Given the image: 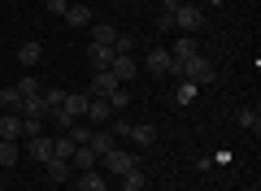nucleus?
I'll list each match as a JSON object with an SVG mask.
<instances>
[{
	"label": "nucleus",
	"mask_w": 261,
	"mask_h": 191,
	"mask_svg": "<svg viewBox=\"0 0 261 191\" xmlns=\"http://www.w3.org/2000/svg\"><path fill=\"white\" fill-rule=\"evenodd\" d=\"M174 74H178L183 83H192V87H205V83L218 78V65L209 61L205 52H196L192 61H174Z\"/></svg>",
	"instance_id": "obj_1"
},
{
	"label": "nucleus",
	"mask_w": 261,
	"mask_h": 191,
	"mask_svg": "<svg viewBox=\"0 0 261 191\" xmlns=\"http://www.w3.org/2000/svg\"><path fill=\"white\" fill-rule=\"evenodd\" d=\"M205 22V13H200V5H192V0H178L174 5V26L183 31V35H192L196 26Z\"/></svg>",
	"instance_id": "obj_2"
},
{
	"label": "nucleus",
	"mask_w": 261,
	"mask_h": 191,
	"mask_svg": "<svg viewBox=\"0 0 261 191\" xmlns=\"http://www.w3.org/2000/svg\"><path fill=\"white\" fill-rule=\"evenodd\" d=\"M100 165H105V170H109V174H118V178H122V174H126V170H135V165H140V161H135V156H130V152H118V148H109V152L100 156Z\"/></svg>",
	"instance_id": "obj_3"
},
{
	"label": "nucleus",
	"mask_w": 261,
	"mask_h": 191,
	"mask_svg": "<svg viewBox=\"0 0 261 191\" xmlns=\"http://www.w3.org/2000/svg\"><path fill=\"white\" fill-rule=\"evenodd\" d=\"M135 70H140V65H135V57H122V52H113L109 74H113L118 83H130V78H135Z\"/></svg>",
	"instance_id": "obj_4"
},
{
	"label": "nucleus",
	"mask_w": 261,
	"mask_h": 191,
	"mask_svg": "<svg viewBox=\"0 0 261 191\" xmlns=\"http://www.w3.org/2000/svg\"><path fill=\"white\" fill-rule=\"evenodd\" d=\"M22 139V118L18 113H0V144H18Z\"/></svg>",
	"instance_id": "obj_5"
},
{
	"label": "nucleus",
	"mask_w": 261,
	"mask_h": 191,
	"mask_svg": "<svg viewBox=\"0 0 261 191\" xmlns=\"http://www.w3.org/2000/svg\"><path fill=\"white\" fill-rule=\"evenodd\" d=\"M118 87H122V83L113 78L109 70H96V78H92V96H100V100H109V96H113Z\"/></svg>",
	"instance_id": "obj_6"
},
{
	"label": "nucleus",
	"mask_w": 261,
	"mask_h": 191,
	"mask_svg": "<svg viewBox=\"0 0 261 191\" xmlns=\"http://www.w3.org/2000/svg\"><path fill=\"white\" fill-rule=\"evenodd\" d=\"M27 156L44 165L48 156H53V139H48V135H35V139H27Z\"/></svg>",
	"instance_id": "obj_7"
},
{
	"label": "nucleus",
	"mask_w": 261,
	"mask_h": 191,
	"mask_svg": "<svg viewBox=\"0 0 261 191\" xmlns=\"http://www.w3.org/2000/svg\"><path fill=\"white\" fill-rule=\"evenodd\" d=\"M18 118H48V104H44V91L39 96H27L18 104Z\"/></svg>",
	"instance_id": "obj_8"
},
{
	"label": "nucleus",
	"mask_w": 261,
	"mask_h": 191,
	"mask_svg": "<svg viewBox=\"0 0 261 191\" xmlns=\"http://www.w3.org/2000/svg\"><path fill=\"white\" fill-rule=\"evenodd\" d=\"M109 100H100V96H92V100H87V113H83V118L87 122H96V126H105V122H109Z\"/></svg>",
	"instance_id": "obj_9"
},
{
	"label": "nucleus",
	"mask_w": 261,
	"mask_h": 191,
	"mask_svg": "<svg viewBox=\"0 0 261 191\" xmlns=\"http://www.w3.org/2000/svg\"><path fill=\"white\" fill-rule=\"evenodd\" d=\"M148 70L152 74H174V57H170L166 48H152L148 52Z\"/></svg>",
	"instance_id": "obj_10"
},
{
	"label": "nucleus",
	"mask_w": 261,
	"mask_h": 191,
	"mask_svg": "<svg viewBox=\"0 0 261 191\" xmlns=\"http://www.w3.org/2000/svg\"><path fill=\"white\" fill-rule=\"evenodd\" d=\"M87 100H92V96H83V91H65V104H61V109L65 113H70V118H83V113H87Z\"/></svg>",
	"instance_id": "obj_11"
},
{
	"label": "nucleus",
	"mask_w": 261,
	"mask_h": 191,
	"mask_svg": "<svg viewBox=\"0 0 261 191\" xmlns=\"http://www.w3.org/2000/svg\"><path fill=\"white\" fill-rule=\"evenodd\" d=\"M70 165H79V174H83V170H100V156H96L92 152V148H74V156H70Z\"/></svg>",
	"instance_id": "obj_12"
},
{
	"label": "nucleus",
	"mask_w": 261,
	"mask_h": 191,
	"mask_svg": "<svg viewBox=\"0 0 261 191\" xmlns=\"http://www.w3.org/2000/svg\"><path fill=\"white\" fill-rule=\"evenodd\" d=\"M39 57H44V44H35V39H27V44L18 48V65H39Z\"/></svg>",
	"instance_id": "obj_13"
},
{
	"label": "nucleus",
	"mask_w": 261,
	"mask_h": 191,
	"mask_svg": "<svg viewBox=\"0 0 261 191\" xmlns=\"http://www.w3.org/2000/svg\"><path fill=\"white\" fill-rule=\"evenodd\" d=\"M196 52H200V44H196L192 35H178V44H174V52H170V57H174V61H192Z\"/></svg>",
	"instance_id": "obj_14"
},
{
	"label": "nucleus",
	"mask_w": 261,
	"mask_h": 191,
	"mask_svg": "<svg viewBox=\"0 0 261 191\" xmlns=\"http://www.w3.org/2000/svg\"><path fill=\"white\" fill-rule=\"evenodd\" d=\"M79 191H109V182L100 178V170H83L79 174Z\"/></svg>",
	"instance_id": "obj_15"
},
{
	"label": "nucleus",
	"mask_w": 261,
	"mask_h": 191,
	"mask_svg": "<svg viewBox=\"0 0 261 191\" xmlns=\"http://www.w3.org/2000/svg\"><path fill=\"white\" fill-rule=\"evenodd\" d=\"M92 44H105V48H113V44H118V31H113L109 22H96V26H92Z\"/></svg>",
	"instance_id": "obj_16"
},
{
	"label": "nucleus",
	"mask_w": 261,
	"mask_h": 191,
	"mask_svg": "<svg viewBox=\"0 0 261 191\" xmlns=\"http://www.w3.org/2000/svg\"><path fill=\"white\" fill-rule=\"evenodd\" d=\"M65 22H70V26H92V9H87V5H70V9H65Z\"/></svg>",
	"instance_id": "obj_17"
},
{
	"label": "nucleus",
	"mask_w": 261,
	"mask_h": 191,
	"mask_svg": "<svg viewBox=\"0 0 261 191\" xmlns=\"http://www.w3.org/2000/svg\"><path fill=\"white\" fill-rule=\"evenodd\" d=\"M144 187H148V178H144V170H140V165L122 174V191H144Z\"/></svg>",
	"instance_id": "obj_18"
},
{
	"label": "nucleus",
	"mask_w": 261,
	"mask_h": 191,
	"mask_svg": "<svg viewBox=\"0 0 261 191\" xmlns=\"http://www.w3.org/2000/svg\"><path fill=\"white\" fill-rule=\"evenodd\" d=\"M48 178H53V182H65V178H70V161H61V156H48Z\"/></svg>",
	"instance_id": "obj_19"
},
{
	"label": "nucleus",
	"mask_w": 261,
	"mask_h": 191,
	"mask_svg": "<svg viewBox=\"0 0 261 191\" xmlns=\"http://www.w3.org/2000/svg\"><path fill=\"white\" fill-rule=\"evenodd\" d=\"M87 57H92V65H96V70H109V61H113V48L92 44V48H87Z\"/></svg>",
	"instance_id": "obj_20"
},
{
	"label": "nucleus",
	"mask_w": 261,
	"mask_h": 191,
	"mask_svg": "<svg viewBox=\"0 0 261 191\" xmlns=\"http://www.w3.org/2000/svg\"><path fill=\"white\" fill-rule=\"evenodd\" d=\"M87 148H92L96 156H105V152L113 148V135H109V130H92V139H87Z\"/></svg>",
	"instance_id": "obj_21"
},
{
	"label": "nucleus",
	"mask_w": 261,
	"mask_h": 191,
	"mask_svg": "<svg viewBox=\"0 0 261 191\" xmlns=\"http://www.w3.org/2000/svg\"><path fill=\"white\" fill-rule=\"evenodd\" d=\"M126 139H135L140 148H148L152 139H157V130H152V126H130V130H126Z\"/></svg>",
	"instance_id": "obj_22"
},
{
	"label": "nucleus",
	"mask_w": 261,
	"mask_h": 191,
	"mask_svg": "<svg viewBox=\"0 0 261 191\" xmlns=\"http://www.w3.org/2000/svg\"><path fill=\"white\" fill-rule=\"evenodd\" d=\"M13 87H18V96H22V100H27V96H39V91H44V87H39L35 78H31V74H22V78L13 83Z\"/></svg>",
	"instance_id": "obj_23"
},
{
	"label": "nucleus",
	"mask_w": 261,
	"mask_h": 191,
	"mask_svg": "<svg viewBox=\"0 0 261 191\" xmlns=\"http://www.w3.org/2000/svg\"><path fill=\"white\" fill-rule=\"evenodd\" d=\"M44 122H53L57 130H70V126H74V118H70L65 109H48V118H44Z\"/></svg>",
	"instance_id": "obj_24"
},
{
	"label": "nucleus",
	"mask_w": 261,
	"mask_h": 191,
	"mask_svg": "<svg viewBox=\"0 0 261 191\" xmlns=\"http://www.w3.org/2000/svg\"><path fill=\"white\" fill-rule=\"evenodd\" d=\"M240 126L257 135V130H261V113H257V109H240Z\"/></svg>",
	"instance_id": "obj_25"
},
{
	"label": "nucleus",
	"mask_w": 261,
	"mask_h": 191,
	"mask_svg": "<svg viewBox=\"0 0 261 191\" xmlns=\"http://www.w3.org/2000/svg\"><path fill=\"white\" fill-rule=\"evenodd\" d=\"M0 104H5V113H18V104H22L18 87H5V91H0Z\"/></svg>",
	"instance_id": "obj_26"
},
{
	"label": "nucleus",
	"mask_w": 261,
	"mask_h": 191,
	"mask_svg": "<svg viewBox=\"0 0 261 191\" xmlns=\"http://www.w3.org/2000/svg\"><path fill=\"white\" fill-rule=\"evenodd\" d=\"M174 5H178V0H166V5H161V13H157V26H161V31L174 26Z\"/></svg>",
	"instance_id": "obj_27"
},
{
	"label": "nucleus",
	"mask_w": 261,
	"mask_h": 191,
	"mask_svg": "<svg viewBox=\"0 0 261 191\" xmlns=\"http://www.w3.org/2000/svg\"><path fill=\"white\" fill-rule=\"evenodd\" d=\"M18 144H0V165H18Z\"/></svg>",
	"instance_id": "obj_28"
},
{
	"label": "nucleus",
	"mask_w": 261,
	"mask_h": 191,
	"mask_svg": "<svg viewBox=\"0 0 261 191\" xmlns=\"http://www.w3.org/2000/svg\"><path fill=\"white\" fill-rule=\"evenodd\" d=\"M44 104H48V109H61V104H65V91H44Z\"/></svg>",
	"instance_id": "obj_29"
},
{
	"label": "nucleus",
	"mask_w": 261,
	"mask_h": 191,
	"mask_svg": "<svg viewBox=\"0 0 261 191\" xmlns=\"http://www.w3.org/2000/svg\"><path fill=\"white\" fill-rule=\"evenodd\" d=\"M174 100H178V104H192V100H196V87H192V83H183V87H178V96H174Z\"/></svg>",
	"instance_id": "obj_30"
},
{
	"label": "nucleus",
	"mask_w": 261,
	"mask_h": 191,
	"mask_svg": "<svg viewBox=\"0 0 261 191\" xmlns=\"http://www.w3.org/2000/svg\"><path fill=\"white\" fill-rule=\"evenodd\" d=\"M65 9H70V0H48V13H57V18H65Z\"/></svg>",
	"instance_id": "obj_31"
},
{
	"label": "nucleus",
	"mask_w": 261,
	"mask_h": 191,
	"mask_svg": "<svg viewBox=\"0 0 261 191\" xmlns=\"http://www.w3.org/2000/svg\"><path fill=\"white\" fill-rule=\"evenodd\" d=\"M126 130H130V122H126V118H113V130H109L113 139H118V135H126Z\"/></svg>",
	"instance_id": "obj_32"
},
{
	"label": "nucleus",
	"mask_w": 261,
	"mask_h": 191,
	"mask_svg": "<svg viewBox=\"0 0 261 191\" xmlns=\"http://www.w3.org/2000/svg\"><path fill=\"white\" fill-rule=\"evenodd\" d=\"M244 191H257V182H252V187H244Z\"/></svg>",
	"instance_id": "obj_33"
},
{
	"label": "nucleus",
	"mask_w": 261,
	"mask_h": 191,
	"mask_svg": "<svg viewBox=\"0 0 261 191\" xmlns=\"http://www.w3.org/2000/svg\"><path fill=\"white\" fill-rule=\"evenodd\" d=\"M0 191H5V187H0Z\"/></svg>",
	"instance_id": "obj_34"
}]
</instances>
